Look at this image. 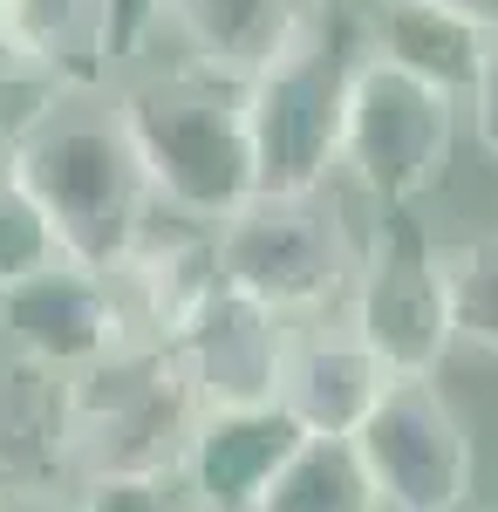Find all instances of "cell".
<instances>
[{"label":"cell","mask_w":498,"mask_h":512,"mask_svg":"<svg viewBox=\"0 0 498 512\" xmlns=\"http://www.w3.org/2000/svg\"><path fill=\"white\" fill-rule=\"evenodd\" d=\"M69 512H192L171 472H89L69 478Z\"/></svg>","instance_id":"20"},{"label":"cell","mask_w":498,"mask_h":512,"mask_svg":"<svg viewBox=\"0 0 498 512\" xmlns=\"http://www.w3.org/2000/svg\"><path fill=\"white\" fill-rule=\"evenodd\" d=\"M253 512H383L348 437H301Z\"/></svg>","instance_id":"18"},{"label":"cell","mask_w":498,"mask_h":512,"mask_svg":"<svg viewBox=\"0 0 498 512\" xmlns=\"http://www.w3.org/2000/svg\"><path fill=\"white\" fill-rule=\"evenodd\" d=\"M0 512H69V485H0Z\"/></svg>","instance_id":"23"},{"label":"cell","mask_w":498,"mask_h":512,"mask_svg":"<svg viewBox=\"0 0 498 512\" xmlns=\"http://www.w3.org/2000/svg\"><path fill=\"white\" fill-rule=\"evenodd\" d=\"M14 171L41 205L62 260L110 274L157 212L110 89L41 96L14 130Z\"/></svg>","instance_id":"1"},{"label":"cell","mask_w":498,"mask_h":512,"mask_svg":"<svg viewBox=\"0 0 498 512\" xmlns=\"http://www.w3.org/2000/svg\"><path fill=\"white\" fill-rule=\"evenodd\" d=\"M76 478V417L69 376L28 355H0V485H69Z\"/></svg>","instance_id":"15"},{"label":"cell","mask_w":498,"mask_h":512,"mask_svg":"<svg viewBox=\"0 0 498 512\" xmlns=\"http://www.w3.org/2000/svg\"><path fill=\"white\" fill-rule=\"evenodd\" d=\"M389 390V369L376 349L348 328V321L307 315V328H287V355H280V383L273 403L301 424L307 437H355L369 417V403Z\"/></svg>","instance_id":"12"},{"label":"cell","mask_w":498,"mask_h":512,"mask_svg":"<svg viewBox=\"0 0 498 512\" xmlns=\"http://www.w3.org/2000/svg\"><path fill=\"white\" fill-rule=\"evenodd\" d=\"M369 55V21L348 0H307L287 41L239 82L253 192H314L335 171L348 82Z\"/></svg>","instance_id":"2"},{"label":"cell","mask_w":498,"mask_h":512,"mask_svg":"<svg viewBox=\"0 0 498 512\" xmlns=\"http://www.w3.org/2000/svg\"><path fill=\"white\" fill-rule=\"evenodd\" d=\"M342 301L348 328L376 349L389 376H437L444 355L458 349L437 239L423 233V219L410 205H383L369 246H355V280H348Z\"/></svg>","instance_id":"7"},{"label":"cell","mask_w":498,"mask_h":512,"mask_svg":"<svg viewBox=\"0 0 498 512\" xmlns=\"http://www.w3.org/2000/svg\"><path fill=\"white\" fill-rule=\"evenodd\" d=\"M219 280L267 301L273 315H328L355 280V239L328 185L314 192H253L212 226Z\"/></svg>","instance_id":"4"},{"label":"cell","mask_w":498,"mask_h":512,"mask_svg":"<svg viewBox=\"0 0 498 512\" xmlns=\"http://www.w3.org/2000/svg\"><path fill=\"white\" fill-rule=\"evenodd\" d=\"M437 7H451V14H464V21H478L485 35H498V0H437Z\"/></svg>","instance_id":"24"},{"label":"cell","mask_w":498,"mask_h":512,"mask_svg":"<svg viewBox=\"0 0 498 512\" xmlns=\"http://www.w3.org/2000/svg\"><path fill=\"white\" fill-rule=\"evenodd\" d=\"M164 7H171V0H110V55H116V69L137 62V55L151 48Z\"/></svg>","instance_id":"21"},{"label":"cell","mask_w":498,"mask_h":512,"mask_svg":"<svg viewBox=\"0 0 498 512\" xmlns=\"http://www.w3.org/2000/svg\"><path fill=\"white\" fill-rule=\"evenodd\" d=\"M0 62L35 96L110 89V0H0Z\"/></svg>","instance_id":"14"},{"label":"cell","mask_w":498,"mask_h":512,"mask_svg":"<svg viewBox=\"0 0 498 512\" xmlns=\"http://www.w3.org/2000/svg\"><path fill=\"white\" fill-rule=\"evenodd\" d=\"M464 110H471V130H478L485 158L498 164V41L485 55V69H478V82H471V96H464Z\"/></svg>","instance_id":"22"},{"label":"cell","mask_w":498,"mask_h":512,"mask_svg":"<svg viewBox=\"0 0 498 512\" xmlns=\"http://www.w3.org/2000/svg\"><path fill=\"white\" fill-rule=\"evenodd\" d=\"M116 117L130 130L144 185L164 212L219 226L232 205L253 198V144H246V110L232 82L205 69L144 76L116 96Z\"/></svg>","instance_id":"3"},{"label":"cell","mask_w":498,"mask_h":512,"mask_svg":"<svg viewBox=\"0 0 498 512\" xmlns=\"http://www.w3.org/2000/svg\"><path fill=\"white\" fill-rule=\"evenodd\" d=\"M301 7L307 0H171L164 21L185 35V48H192V62L205 76L239 89L287 41Z\"/></svg>","instance_id":"17"},{"label":"cell","mask_w":498,"mask_h":512,"mask_svg":"<svg viewBox=\"0 0 498 512\" xmlns=\"http://www.w3.org/2000/svg\"><path fill=\"white\" fill-rule=\"evenodd\" d=\"M301 424L280 403H232V410H198L192 437L178 451V492L192 512H253L273 472L294 458Z\"/></svg>","instance_id":"11"},{"label":"cell","mask_w":498,"mask_h":512,"mask_svg":"<svg viewBox=\"0 0 498 512\" xmlns=\"http://www.w3.org/2000/svg\"><path fill=\"white\" fill-rule=\"evenodd\" d=\"M0 335L14 355H28L41 369H62V376H76L89 362H103L110 349L137 342L110 274L76 267V260H48L41 274L0 287Z\"/></svg>","instance_id":"9"},{"label":"cell","mask_w":498,"mask_h":512,"mask_svg":"<svg viewBox=\"0 0 498 512\" xmlns=\"http://www.w3.org/2000/svg\"><path fill=\"white\" fill-rule=\"evenodd\" d=\"M451 151H458V103L369 48L348 82L335 164H348V178L376 205H417L444 185Z\"/></svg>","instance_id":"6"},{"label":"cell","mask_w":498,"mask_h":512,"mask_svg":"<svg viewBox=\"0 0 498 512\" xmlns=\"http://www.w3.org/2000/svg\"><path fill=\"white\" fill-rule=\"evenodd\" d=\"M492 41L498 35H485L478 21H464V14L437 7V0H383L376 21H369V48H376L383 62H396L403 76L444 89L451 103L471 96V82L485 69Z\"/></svg>","instance_id":"16"},{"label":"cell","mask_w":498,"mask_h":512,"mask_svg":"<svg viewBox=\"0 0 498 512\" xmlns=\"http://www.w3.org/2000/svg\"><path fill=\"white\" fill-rule=\"evenodd\" d=\"M69 417H76V478L178 472V451L198 424V396L171 349L123 342L69 376Z\"/></svg>","instance_id":"5"},{"label":"cell","mask_w":498,"mask_h":512,"mask_svg":"<svg viewBox=\"0 0 498 512\" xmlns=\"http://www.w3.org/2000/svg\"><path fill=\"white\" fill-rule=\"evenodd\" d=\"M451 335L478 355H498V233H471L458 246H437Z\"/></svg>","instance_id":"19"},{"label":"cell","mask_w":498,"mask_h":512,"mask_svg":"<svg viewBox=\"0 0 498 512\" xmlns=\"http://www.w3.org/2000/svg\"><path fill=\"white\" fill-rule=\"evenodd\" d=\"M355 458L389 512H464L478 485V451L458 403L437 390V376H389V390L355 424Z\"/></svg>","instance_id":"8"},{"label":"cell","mask_w":498,"mask_h":512,"mask_svg":"<svg viewBox=\"0 0 498 512\" xmlns=\"http://www.w3.org/2000/svg\"><path fill=\"white\" fill-rule=\"evenodd\" d=\"M110 287H116V301H123L130 335L164 349V342L185 328V315H192L198 301L219 287L212 226L178 219V212H164V205H157L151 219H144V233H137V246L110 267Z\"/></svg>","instance_id":"13"},{"label":"cell","mask_w":498,"mask_h":512,"mask_svg":"<svg viewBox=\"0 0 498 512\" xmlns=\"http://www.w3.org/2000/svg\"><path fill=\"white\" fill-rule=\"evenodd\" d=\"M171 362L185 369L198 410H232V403H273L280 383V355H287V315H273L267 301L239 294V287H212L198 301L185 328L164 342Z\"/></svg>","instance_id":"10"}]
</instances>
